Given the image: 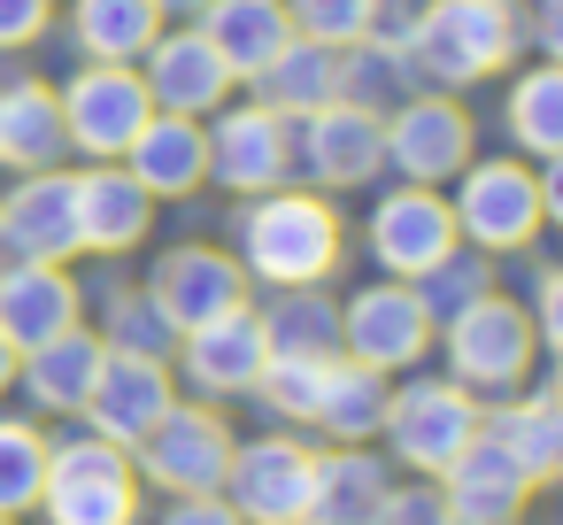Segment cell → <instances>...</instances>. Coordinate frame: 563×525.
<instances>
[{
  "instance_id": "1",
  "label": "cell",
  "mask_w": 563,
  "mask_h": 525,
  "mask_svg": "<svg viewBox=\"0 0 563 525\" xmlns=\"http://www.w3.org/2000/svg\"><path fill=\"white\" fill-rule=\"evenodd\" d=\"M525 47V9L517 0H424L401 55H409V78L424 94H463L494 70H509Z\"/></svg>"
},
{
  "instance_id": "2",
  "label": "cell",
  "mask_w": 563,
  "mask_h": 525,
  "mask_svg": "<svg viewBox=\"0 0 563 525\" xmlns=\"http://www.w3.org/2000/svg\"><path fill=\"white\" fill-rule=\"evenodd\" d=\"M232 232H240V271L263 278V286H324L332 263H340V217H332V201L294 194V186L255 194L232 217Z\"/></svg>"
},
{
  "instance_id": "3",
  "label": "cell",
  "mask_w": 563,
  "mask_h": 525,
  "mask_svg": "<svg viewBox=\"0 0 563 525\" xmlns=\"http://www.w3.org/2000/svg\"><path fill=\"white\" fill-rule=\"evenodd\" d=\"M455 240L478 255H517L548 225V178L532 163H463L455 171Z\"/></svg>"
},
{
  "instance_id": "4",
  "label": "cell",
  "mask_w": 563,
  "mask_h": 525,
  "mask_svg": "<svg viewBox=\"0 0 563 525\" xmlns=\"http://www.w3.org/2000/svg\"><path fill=\"white\" fill-rule=\"evenodd\" d=\"M47 525H132L140 517V479L132 456L101 433L86 440H47V486H40Z\"/></svg>"
},
{
  "instance_id": "5",
  "label": "cell",
  "mask_w": 563,
  "mask_h": 525,
  "mask_svg": "<svg viewBox=\"0 0 563 525\" xmlns=\"http://www.w3.org/2000/svg\"><path fill=\"white\" fill-rule=\"evenodd\" d=\"M540 332L509 294H478L463 317H448V379L471 394H517L532 379Z\"/></svg>"
},
{
  "instance_id": "6",
  "label": "cell",
  "mask_w": 563,
  "mask_h": 525,
  "mask_svg": "<svg viewBox=\"0 0 563 525\" xmlns=\"http://www.w3.org/2000/svg\"><path fill=\"white\" fill-rule=\"evenodd\" d=\"M478 394L471 386H455V379H409L401 394H386V417H378V433H386V448L409 463V471H424V479H440L471 440H478Z\"/></svg>"
},
{
  "instance_id": "7",
  "label": "cell",
  "mask_w": 563,
  "mask_h": 525,
  "mask_svg": "<svg viewBox=\"0 0 563 525\" xmlns=\"http://www.w3.org/2000/svg\"><path fill=\"white\" fill-rule=\"evenodd\" d=\"M55 101H63V140L78 155H93V163H124V147L155 117V101H147L132 63H86L70 86H55Z\"/></svg>"
},
{
  "instance_id": "8",
  "label": "cell",
  "mask_w": 563,
  "mask_h": 525,
  "mask_svg": "<svg viewBox=\"0 0 563 525\" xmlns=\"http://www.w3.org/2000/svg\"><path fill=\"white\" fill-rule=\"evenodd\" d=\"M209 178L240 201L255 194H278L294 178V117L263 109V101H240V109H217V132H209Z\"/></svg>"
},
{
  "instance_id": "9",
  "label": "cell",
  "mask_w": 563,
  "mask_h": 525,
  "mask_svg": "<svg viewBox=\"0 0 563 525\" xmlns=\"http://www.w3.org/2000/svg\"><path fill=\"white\" fill-rule=\"evenodd\" d=\"M386 132V171H401L409 186H448L471 163V117L455 94H409L401 109L378 117Z\"/></svg>"
},
{
  "instance_id": "10",
  "label": "cell",
  "mask_w": 563,
  "mask_h": 525,
  "mask_svg": "<svg viewBox=\"0 0 563 525\" xmlns=\"http://www.w3.org/2000/svg\"><path fill=\"white\" fill-rule=\"evenodd\" d=\"M309 471H317V448L271 433V440H247L232 448L224 463V502L240 525H301V502H309Z\"/></svg>"
},
{
  "instance_id": "11",
  "label": "cell",
  "mask_w": 563,
  "mask_h": 525,
  "mask_svg": "<svg viewBox=\"0 0 563 525\" xmlns=\"http://www.w3.org/2000/svg\"><path fill=\"white\" fill-rule=\"evenodd\" d=\"M232 433L217 409H194V402H170L155 417V433L140 440V471L163 486V494H217L224 486V463H232Z\"/></svg>"
},
{
  "instance_id": "12",
  "label": "cell",
  "mask_w": 563,
  "mask_h": 525,
  "mask_svg": "<svg viewBox=\"0 0 563 525\" xmlns=\"http://www.w3.org/2000/svg\"><path fill=\"white\" fill-rule=\"evenodd\" d=\"M363 248H371V263H378L386 278H424V271H432L440 255H455L463 240H455V217H448L440 186H401V194H386V201L371 209Z\"/></svg>"
},
{
  "instance_id": "13",
  "label": "cell",
  "mask_w": 563,
  "mask_h": 525,
  "mask_svg": "<svg viewBox=\"0 0 563 525\" xmlns=\"http://www.w3.org/2000/svg\"><path fill=\"white\" fill-rule=\"evenodd\" d=\"M140 86H147V101H155L163 117H217L240 78L217 63V47L201 40V24H178V32L163 24L155 47L140 55Z\"/></svg>"
},
{
  "instance_id": "14",
  "label": "cell",
  "mask_w": 563,
  "mask_h": 525,
  "mask_svg": "<svg viewBox=\"0 0 563 525\" xmlns=\"http://www.w3.org/2000/svg\"><path fill=\"white\" fill-rule=\"evenodd\" d=\"M294 171H309L317 186H371L386 171V132L371 109H347V101H324L309 117H294Z\"/></svg>"
},
{
  "instance_id": "15",
  "label": "cell",
  "mask_w": 563,
  "mask_h": 525,
  "mask_svg": "<svg viewBox=\"0 0 563 525\" xmlns=\"http://www.w3.org/2000/svg\"><path fill=\"white\" fill-rule=\"evenodd\" d=\"M147 294H155V309L170 317V332H201V325L247 309V271H240V255L186 240V248H170V255L155 263Z\"/></svg>"
},
{
  "instance_id": "16",
  "label": "cell",
  "mask_w": 563,
  "mask_h": 525,
  "mask_svg": "<svg viewBox=\"0 0 563 525\" xmlns=\"http://www.w3.org/2000/svg\"><path fill=\"white\" fill-rule=\"evenodd\" d=\"M170 402H178V386H170V363H163V356H124V348H109V356H101V371H93V394H86V409H78V417H86L101 440L140 448Z\"/></svg>"
},
{
  "instance_id": "17",
  "label": "cell",
  "mask_w": 563,
  "mask_h": 525,
  "mask_svg": "<svg viewBox=\"0 0 563 525\" xmlns=\"http://www.w3.org/2000/svg\"><path fill=\"white\" fill-rule=\"evenodd\" d=\"M0 240L9 263H70L78 255V194L70 171H16V186L0 194Z\"/></svg>"
},
{
  "instance_id": "18",
  "label": "cell",
  "mask_w": 563,
  "mask_h": 525,
  "mask_svg": "<svg viewBox=\"0 0 563 525\" xmlns=\"http://www.w3.org/2000/svg\"><path fill=\"white\" fill-rule=\"evenodd\" d=\"M432 348V317L417 302V286H363L340 309V356L371 363V371H409Z\"/></svg>"
},
{
  "instance_id": "19",
  "label": "cell",
  "mask_w": 563,
  "mask_h": 525,
  "mask_svg": "<svg viewBox=\"0 0 563 525\" xmlns=\"http://www.w3.org/2000/svg\"><path fill=\"white\" fill-rule=\"evenodd\" d=\"M178 371H186V386L194 394H255V379H263V363H271V348H263V325H255V309H232V317H217V325H201V332H178Z\"/></svg>"
},
{
  "instance_id": "20",
  "label": "cell",
  "mask_w": 563,
  "mask_h": 525,
  "mask_svg": "<svg viewBox=\"0 0 563 525\" xmlns=\"http://www.w3.org/2000/svg\"><path fill=\"white\" fill-rule=\"evenodd\" d=\"M440 494H448V510H455L463 525H517V510H525L532 479H525V471H517V456L478 425V440L440 471Z\"/></svg>"
},
{
  "instance_id": "21",
  "label": "cell",
  "mask_w": 563,
  "mask_h": 525,
  "mask_svg": "<svg viewBox=\"0 0 563 525\" xmlns=\"http://www.w3.org/2000/svg\"><path fill=\"white\" fill-rule=\"evenodd\" d=\"M78 278L63 263H0V332H9V348H40L55 332L78 325Z\"/></svg>"
},
{
  "instance_id": "22",
  "label": "cell",
  "mask_w": 563,
  "mask_h": 525,
  "mask_svg": "<svg viewBox=\"0 0 563 525\" xmlns=\"http://www.w3.org/2000/svg\"><path fill=\"white\" fill-rule=\"evenodd\" d=\"M124 171L140 178V194L147 201H186V194H201L209 186V132H201V117H147V132L124 147Z\"/></svg>"
},
{
  "instance_id": "23",
  "label": "cell",
  "mask_w": 563,
  "mask_h": 525,
  "mask_svg": "<svg viewBox=\"0 0 563 525\" xmlns=\"http://www.w3.org/2000/svg\"><path fill=\"white\" fill-rule=\"evenodd\" d=\"M70 194H78V248H93V255H124V248H140L147 225H155V201L140 194V178H132L124 163L78 171Z\"/></svg>"
},
{
  "instance_id": "24",
  "label": "cell",
  "mask_w": 563,
  "mask_h": 525,
  "mask_svg": "<svg viewBox=\"0 0 563 525\" xmlns=\"http://www.w3.org/2000/svg\"><path fill=\"white\" fill-rule=\"evenodd\" d=\"M201 40L232 78H263L294 40V24H286V0H201Z\"/></svg>"
},
{
  "instance_id": "25",
  "label": "cell",
  "mask_w": 563,
  "mask_h": 525,
  "mask_svg": "<svg viewBox=\"0 0 563 525\" xmlns=\"http://www.w3.org/2000/svg\"><path fill=\"white\" fill-rule=\"evenodd\" d=\"M101 356H109V340H101V332H86V325H70V332H55V340L24 348V356H16V379H24V394H32L40 409L70 417V409H86Z\"/></svg>"
},
{
  "instance_id": "26",
  "label": "cell",
  "mask_w": 563,
  "mask_h": 525,
  "mask_svg": "<svg viewBox=\"0 0 563 525\" xmlns=\"http://www.w3.org/2000/svg\"><path fill=\"white\" fill-rule=\"evenodd\" d=\"M70 155L63 140V101L40 78L0 86V171H55Z\"/></svg>"
},
{
  "instance_id": "27",
  "label": "cell",
  "mask_w": 563,
  "mask_h": 525,
  "mask_svg": "<svg viewBox=\"0 0 563 525\" xmlns=\"http://www.w3.org/2000/svg\"><path fill=\"white\" fill-rule=\"evenodd\" d=\"M378 417H386V371H371V363H355V356H332L309 425H317L324 440H340V448H363V440L378 433Z\"/></svg>"
},
{
  "instance_id": "28",
  "label": "cell",
  "mask_w": 563,
  "mask_h": 525,
  "mask_svg": "<svg viewBox=\"0 0 563 525\" xmlns=\"http://www.w3.org/2000/svg\"><path fill=\"white\" fill-rule=\"evenodd\" d=\"M378 502H386V471H378V456L340 448V456H317V471H309V502H301V525H371Z\"/></svg>"
},
{
  "instance_id": "29",
  "label": "cell",
  "mask_w": 563,
  "mask_h": 525,
  "mask_svg": "<svg viewBox=\"0 0 563 525\" xmlns=\"http://www.w3.org/2000/svg\"><path fill=\"white\" fill-rule=\"evenodd\" d=\"M509 456H517V471L532 479V486H548L555 471H563V402H555V386H540V394H525V402H501L494 417H478Z\"/></svg>"
},
{
  "instance_id": "30",
  "label": "cell",
  "mask_w": 563,
  "mask_h": 525,
  "mask_svg": "<svg viewBox=\"0 0 563 525\" xmlns=\"http://www.w3.org/2000/svg\"><path fill=\"white\" fill-rule=\"evenodd\" d=\"M247 86H255V101H263V109H278V117H309V109L340 101V47L286 40V47H278V63H271L263 78H247Z\"/></svg>"
},
{
  "instance_id": "31",
  "label": "cell",
  "mask_w": 563,
  "mask_h": 525,
  "mask_svg": "<svg viewBox=\"0 0 563 525\" xmlns=\"http://www.w3.org/2000/svg\"><path fill=\"white\" fill-rule=\"evenodd\" d=\"M163 32L155 0H70V40L86 47V63H140Z\"/></svg>"
},
{
  "instance_id": "32",
  "label": "cell",
  "mask_w": 563,
  "mask_h": 525,
  "mask_svg": "<svg viewBox=\"0 0 563 525\" xmlns=\"http://www.w3.org/2000/svg\"><path fill=\"white\" fill-rule=\"evenodd\" d=\"M271 356H340V302L324 286H278L271 309H255Z\"/></svg>"
},
{
  "instance_id": "33",
  "label": "cell",
  "mask_w": 563,
  "mask_h": 525,
  "mask_svg": "<svg viewBox=\"0 0 563 525\" xmlns=\"http://www.w3.org/2000/svg\"><path fill=\"white\" fill-rule=\"evenodd\" d=\"M501 124H509V140H517L532 163H555V155H563V63L517 70V86H509V101H501Z\"/></svg>"
},
{
  "instance_id": "34",
  "label": "cell",
  "mask_w": 563,
  "mask_h": 525,
  "mask_svg": "<svg viewBox=\"0 0 563 525\" xmlns=\"http://www.w3.org/2000/svg\"><path fill=\"white\" fill-rule=\"evenodd\" d=\"M409 94H424V86L409 78V55H401V47H378V40L340 47V101H347V109L386 117V109H401Z\"/></svg>"
},
{
  "instance_id": "35",
  "label": "cell",
  "mask_w": 563,
  "mask_h": 525,
  "mask_svg": "<svg viewBox=\"0 0 563 525\" xmlns=\"http://www.w3.org/2000/svg\"><path fill=\"white\" fill-rule=\"evenodd\" d=\"M40 486H47V433L24 417H0V517L40 510Z\"/></svg>"
},
{
  "instance_id": "36",
  "label": "cell",
  "mask_w": 563,
  "mask_h": 525,
  "mask_svg": "<svg viewBox=\"0 0 563 525\" xmlns=\"http://www.w3.org/2000/svg\"><path fill=\"white\" fill-rule=\"evenodd\" d=\"M417 286V302H424V317L432 325H448V317H463L478 294H494V255H478V248H455V255H440L424 278H409Z\"/></svg>"
},
{
  "instance_id": "37",
  "label": "cell",
  "mask_w": 563,
  "mask_h": 525,
  "mask_svg": "<svg viewBox=\"0 0 563 525\" xmlns=\"http://www.w3.org/2000/svg\"><path fill=\"white\" fill-rule=\"evenodd\" d=\"M101 340L124 348V356H163V363H170V348H178V332H170V317L155 309L147 286H140V294H132V286L109 294V332H101Z\"/></svg>"
},
{
  "instance_id": "38",
  "label": "cell",
  "mask_w": 563,
  "mask_h": 525,
  "mask_svg": "<svg viewBox=\"0 0 563 525\" xmlns=\"http://www.w3.org/2000/svg\"><path fill=\"white\" fill-rule=\"evenodd\" d=\"M286 24H294V40L355 47L371 32V0H286Z\"/></svg>"
},
{
  "instance_id": "39",
  "label": "cell",
  "mask_w": 563,
  "mask_h": 525,
  "mask_svg": "<svg viewBox=\"0 0 563 525\" xmlns=\"http://www.w3.org/2000/svg\"><path fill=\"white\" fill-rule=\"evenodd\" d=\"M371 525H455V510H448L440 479H417V486H386Z\"/></svg>"
},
{
  "instance_id": "40",
  "label": "cell",
  "mask_w": 563,
  "mask_h": 525,
  "mask_svg": "<svg viewBox=\"0 0 563 525\" xmlns=\"http://www.w3.org/2000/svg\"><path fill=\"white\" fill-rule=\"evenodd\" d=\"M47 24H55V0H0V55L40 47Z\"/></svg>"
},
{
  "instance_id": "41",
  "label": "cell",
  "mask_w": 563,
  "mask_h": 525,
  "mask_svg": "<svg viewBox=\"0 0 563 525\" xmlns=\"http://www.w3.org/2000/svg\"><path fill=\"white\" fill-rule=\"evenodd\" d=\"M163 525H240V517H232V502H224V494H170Z\"/></svg>"
},
{
  "instance_id": "42",
  "label": "cell",
  "mask_w": 563,
  "mask_h": 525,
  "mask_svg": "<svg viewBox=\"0 0 563 525\" xmlns=\"http://www.w3.org/2000/svg\"><path fill=\"white\" fill-rule=\"evenodd\" d=\"M532 332H540V348L563 340V271H540V317H532Z\"/></svg>"
},
{
  "instance_id": "43",
  "label": "cell",
  "mask_w": 563,
  "mask_h": 525,
  "mask_svg": "<svg viewBox=\"0 0 563 525\" xmlns=\"http://www.w3.org/2000/svg\"><path fill=\"white\" fill-rule=\"evenodd\" d=\"M9 379H16V348H9V332H0V394H9Z\"/></svg>"
},
{
  "instance_id": "44",
  "label": "cell",
  "mask_w": 563,
  "mask_h": 525,
  "mask_svg": "<svg viewBox=\"0 0 563 525\" xmlns=\"http://www.w3.org/2000/svg\"><path fill=\"white\" fill-rule=\"evenodd\" d=\"M155 9H163V17H170V9H186V17H194V9H201V0H155Z\"/></svg>"
},
{
  "instance_id": "45",
  "label": "cell",
  "mask_w": 563,
  "mask_h": 525,
  "mask_svg": "<svg viewBox=\"0 0 563 525\" xmlns=\"http://www.w3.org/2000/svg\"><path fill=\"white\" fill-rule=\"evenodd\" d=\"M0 263H9V240H0Z\"/></svg>"
},
{
  "instance_id": "46",
  "label": "cell",
  "mask_w": 563,
  "mask_h": 525,
  "mask_svg": "<svg viewBox=\"0 0 563 525\" xmlns=\"http://www.w3.org/2000/svg\"><path fill=\"white\" fill-rule=\"evenodd\" d=\"M0 525H16V517H0Z\"/></svg>"
},
{
  "instance_id": "47",
  "label": "cell",
  "mask_w": 563,
  "mask_h": 525,
  "mask_svg": "<svg viewBox=\"0 0 563 525\" xmlns=\"http://www.w3.org/2000/svg\"><path fill=\"white\" fill-rule=\"evenodd\" d=\"M455 525H463V517H455Z\"/></svg>"
}]
</instances>
